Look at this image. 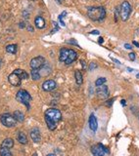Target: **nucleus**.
Listing matches in <instances>:
<instances>
[{
    "instance_id": "1",
    "label": "nucleus",
    "mask_w": 139,
    "mask_h": 156,
    "mask_svg": "<svg viewBox=\"0 0 139 156\" xmlns=\"http://www.w3.org/2000/svg\"><path fill=\"white\" fill-rule=\"evenodd\" d=\"M77 57V54L76 51L73 49H67V48H62L60 50V56H59V60L66 64H70L76 60Z\"/></svg>"
},
{
    "instance_id": "2",
    "label": "nucleus",
    "mask_w": 139,
    "mask_h": 156,
    "mask_svg": "<svg viewBox=\"0 0 139 156\" xmlns=\"http://www.w3.org/2000/svg\"><path fill=\"white\" fill-rule=\"evenodd\" d=\"M87 16L92 21H102L106 17V10L103 7H90L87 10Z\"/></svg>"
},
{
    "instance_id": "3",
    "label": "nucleus",
    "mask_w": 139,
    "mask_h": 156,
    "mask_svg": "<svg viewBox=\"0 0 139 156\" xmlns=\"http://www.w3.org/2000/svg\"><path fill=\"white\" fill-rule=\"evenodd\" d=\"M16 99H17V101H19V103L25 104L28 109L31 108L29 101H31V96L29 95V93L28 92V91L24 90V89H22V90H19L17 95H16Z\"/></svg>"
},
{
    "instance_id": "4",
    "label": "nucleus",
    "mask_w": 139,
    "mask_h": 156,
    "mask_svg": "<svg viewBox=\"0 0 139 156\" xmlns=\"http://www.w3.org/2000/svg\"><path fill=\"white\" fill-rule=\"evenodd\" d=\"M0 121L4 126H6L8 128L14 127L17 123V120L15 119L14 115L10 114V113H3L0 116Z\"/></svg>"
},
{
    "instance_id": "5",
    "label": "nucleus",
    "mask_w": 139,
    "mask_h": 156,
    "mask_svg": "<svg viewBox=\"0 0 139 156\" xmlns=\"http://www.w3.org/2000/svg\"><path fill=\"white\" fill-rule=\"evenodd\" d=\"M131 14V6L127 1H124L120 8V15L122 21H126Z\"/></svg>"
},
{
    "instance_id": "6",
    "label": "nucleus",
    "mask_w": 139,
    "mask_h": 156,
    "mask_svg": "<svg viewBox=\"0 0 139 156\" xmlns=\"http://www.w3.org/2000/svg\"><path fill=\"white\" fill-rule=\"evenodd\" d=\"M44 117L49 118V119L55 121V122L57 123L58 121H60L61 119H62V114H61L60 110H58L56 108H49L45 111Z\"/></svg>"
},
{
    "instance_id": "7",
    "label": "nucleus",
    "mask_w": 139,
    "mask_h": 156,
    "mask_svg": "<svg viewBox=\"0 0 139 156\" xmlns=\"http://www.w3.org/2000/svg\"><path fill=\"white\" fill-rule=\"evenodd\" d=\"M91 152L94 156H104L106 153H109V149L102 144H99L91 147Z\"/></svg>"
},
{
    "instance_id": "8",
    "label": "nucleus",
    "mask_w": 139,
    "mask_h": 156,
    "mask_svg": "<svg viewBox=\"0 0 139 156\" xmlns=\"http://www.w3.org/2000/svg\"><path fill=\"white\" fill-rule=\"evenodd\" d=\"M45 63H46L45 59L43 57H41V56H38V57L31 59V63H29V66H31V69H39Z\"/></svg>"
},
{
    "instance_id": "9",
    "label": "nucleus",
    "mask_w": 139,
    "mask_h": 156,
    "mask_svg": "<svg viewBox=\"0 0 139 156\" xmlns=\"http://www.w3.org/2000/svg\"><path fill=\"white\" fill-rule=\"evenodd\" d=\"M96 94L100 99H107L109 97V89L108 86L101 85L96 87Z\"/></svg>"
},
{
    "instance_id": "10",
    "label": "nucleus",
    "mask_w": 139,
    "mask_h": 156,
    "mask_svg": "<svg viewBox=\"0 0 139 156\" xmlns=\"http://www.w3.org/2000/svg\"><path fill=\"white\" fill-rule=\"evenodd\" d=\"M8 80H9L10 84L13 85V86H20L23 79L19 76L18 74H16L15 72H12V73L8 76Z\"/></svg>"
},
{
    "instance_id": "11",
    "label": "nucleus",
    "mask_w": 139,
    "mask_h": 156,
    "mask_svg": "<svg viewBox=\"0 0 139 156\" xmlns=\"http://www.w3.org/2000/svg\"><path fill=\"white\" fill-rule=\"evenodd\" d=\"M57 87V84L54 80H46L45 82H43L42 84V89L45 92H50V91H53L54 89Z\"/></svg>"
},
{
    "instance_id": "12",
    "label": "nucleus",
    "mask_w": 139,
    "mask_h": 156,
    "mask_svg": "<svg viewBox=\"0 0 139 156\" xmlns=\"http://www.w3.org/2000/svg\"><path fill=\"white\" fill-rule=\"evenodd\" d=\"M29 136H31V139H33L34 142H39L41 139V136H40V132L37 128H33L29 132Z\"/></svg>"
},
{
    "instance_id": "13",
    "label": "nucleus",
    "mask_w": 139,
    "mask_h": 156,
    "mask_svg": "<svg viewBox=\"0 0 139 156\" xmlns=\"http://www.w3.org/2000/svg\"><path fill=\"white\" fill-rule=\"evenodd\" d=\"M89 127H90V129H91L93 132L97 131L98 122H97V119H96V117L93 114L90 115V117H89Z\"/></svg>"
},
{
    "instance_id": "14",
    "label": "nucleus",
    "mask_w": 139,
    "mask_h": 156,
    "mask_svg": "<svg viewBox=\"0 0 139 156\" xmlns=\"http://www.w3.org/2000/svg\"><path fill=\"white\" fill-rule=\"evenodd\" d=\"M34 23H35V26L37 28L39 29H42L45 28V26H46V23H45V20L42 17H36L34 19Z\"/></svg>"
},
{
    "instance_id": "15",
    "label": "nucleus",
    "mask_w": 139,
    "mask_h": 156,
    "mask_svg": "<svg viewBox=\"0 0 139 156\" xmlns=\"http://www.w3.org/2000/svg\"><path fill=\"white\" fill-rule=\"evenodd\" d=\"M13 146H14V141L10 138L5 139L1 144V147H7V148L11 149Z\"/></svg>"
},
{
    "instance_id": "16",
    "label": "nucleus",
    "mask_w": 139,
    "mask_h": 156,
    "mask_svg": "<svg viewBox=\"0 0 139 156\" xmlns=\"http://www.w3.org/2000/svg\"><path fill=\"white\" fill-rule=\"evenodd\" d=\"M17 139H18V141H19L20 144H28V138H26V136L25 135V133H23V132H19Z\"/></svg>"
},
{
    "instance_id": "17",
    "label": "nucleus",
    "mask_w": 139,
    "mask_h": 156,
    "mask_svg": "<svg viewBox=\"0 0 139 156\" xmlns=\"http://www.w3.org/2000/svg\"><path fill=\"white\" fill-rule=\"evenodd\" d=\"M14 72L16 74H18L19 76L22 78V79H28V72H26L24 69L18 68V69H16V70H14Z\"/></svg>"
},
{
    "instance_id": "18",
    "label": "nucleus",
    "mask_w": 139,
    "mask_h": 156,
    "mask_svg": "<svg viewBox=\"0 0 139 156\" xmlns=\"http://www.w3.org/2000/svg\"><path fill=\"white\" fill-rule=\"evenodd\" d=\"M45 118V122H46V124L48 126V128H49V130H55L56 129V122L55 121H53L51 119H49V118H47V117H44Z\"/></svg>"
},
{
    "instance_id": "19",
    "label": "nucleus",
    "mask_w": 139,
    "mask_h": 156,
    "mask_svg": "<svg viewBox=\"0 0 139 156\" xmlns=\"http://www.w3.org/2000/svg\"><path fill=\"white\" fill-rule=\"evenodd\" d=\"M14 117L15 119L18 121V122H23L24 120H25V116H24V114L22 113L21 111H19V110H16L14 111Z\"/></svg>"
},
{
    "instance_id": "20",
    "label": "nucleus",
    "mask_w": 139,
    "mask_h": 156,
    "mask_svg": "<svg viewBox=\"0 0 139 156\" xmlns=\"http://www.w3.org/2000/svg\"><path fill=\"white\" fill-rule=\"evenodd\" d=\"M31 78H33V80H39L41 78V75H40V72H39V69H31Z\"/></svg>"
},
{
    "instance_id": "21",
    "label": "nucleus",
    "mask_w": 139,
    "mask_h": 156,
    "mask_svg": "<svg viewBox=\"0 0 139 156\" xmlns=\"http://www.w3.org/2000/svg\"><path fill=\"white\" fill-rule=\"evenodd\" d=\"M18 50V46L16 44H11L6 46V52L10 53V54H16Z\"/></svg>"
},
{
    "instance_id": "22",
    "label": "nucleus",
    "mask_w": 139,
    "mask_h": 156,
    "mask_svg": "<svg viewBox=\"0 0 139 156\" xmlns=\"http://www.w3.org/2000/svg\"><path fill=\"white\" fill-rule=\"evenodd\" d=\"M0 156H12V152L10 148L7 147H1L0 148Z\"/></svg>"
},
{
    "instance_id": "23",
    "label": "nucleus",
    "mask_w": 139,
    "mask_h": 156,
    "mask_svg": "<svg viewBox=\"0 0 139 156\" xmlns=\"http://www.w3.org/2000/svg\"><path fill=\"white\" fill-rule=\"evenodd\" d=\"M74 77H76V84L81 85L82 84V74L79 70H76V73H74Z\"/></svg>"
},
{
    "instance_id": "24",
    "label": "nucleus",
    "mask_w": 139,
    "mask_h": 156,
    "mask_svg": "<svg viewBox=\"0 0 139 156\" xmlns=\"http://www.w3.org/2000/svg\"><path fill=\"white\" fill-rule=\"evenodd\" d=\"M107 81V79L105 77H99L97 80L95 81V85H96V87L97 86H101V85H104V83H105Z\"/></svg>"
},
{
    "instance_id": "25",
    "label": "nucleus",
    "mask_w": 139,
    "mask_h": 156,
    "mask_svg": "<svg viewBox=\"0 0 139 156\" xmlns=\"http://www.w3.org/2000/svg\"><path fill=\"white\" fill-rule=\"evenodd\" d=\"M65 15H67V12L66 11H64V12L61 14L60 16H59V21H60V23H61V25H62V26H65V23H64V21H63V19L64 17H65Z\"/></svg>"
},
{
    "instance_id": "26",
    "label": "nucleus",
    "mask_w": 139,
    "mask_h": 156,
    "mask_svg": "<svg viewBox=\"0 0 139 156\" xmlns=\"http://www.w3.org/2000/svg\"><path fill=\"white\" fill-rule=\"evenodd\" d=\"M97 68V64H96L95 63H91L89 66V70H93V69Z\"/></svg>"
},
{
    "instance_id": "27",
    "label": "nucleus",
    "mask_w": 139,
    "mask_h": 156,
    "mask_svg": "<svg viewBox=\"0 0 139 156\" xmlns=\"http://www.w3.org/2000/svg\"><path fill=\"white\" fill-rule=\"evenodd\" d=\"M128 56H129V59L131 61H134L135 60V54L134 53H129V54H128Z\"/></svg>"
},
{
    "instance_id": "28",
    "label": "nucleus",
    "mask_w": 139,
    "mask_h": 156,
    "mask_svg": "<svg viewBox=\"0 0 139 156\" xmlns=\"http://www.w3.org/2000/svg\"><path fill=\"white\" fill-rule=\"evenodd\" d=\"M124 47H125V49H128V50L131 49V48H132L131 45H129V44H125V45H124Z\"/></svg>"
},
{
    "instance_id": "29",
    "label": "nucleus",
    "mask_w": 139,
    "mask_h": 156,
    "mask_svg": "<svg viewBox=\"0 0 139 156\" xmlns=\"http://www.w3.org/2000/svg\"><path fill=\"white\" fill-rule=\"evenodd\" d=\"M90 34H99V31H97V30H93V31L90 32Z\"/></svg>"
},
{
    "instance_id": "30",
    "label": "nucleus",
    "mask_w": 139,
    "mask_h": 156,
    "mask_svg": "<svg viewBox=\"0 0 139 156\" xmlns=\"http://www.w3.org/2000/svg\"><path fill=\"white\" fill-rule=\"evenodd\" d=\"M133 45H135L136 47H138V48H139V43H137L136 41H133Z\"/></svg>"
},
{
    "instance_id": "31",
    "label": "nucleus",
    "mask_w": 139,
    "mask_h": 156,
    "mask_svg": "<svg viewBox=\"0 0 139 156\" xmlns=\"http://www.w3.org/2000/svg\"><path fill=\"white\" fill-rule=\"evenodd\" d=\"M98 42H99V43H103V38H102V37H100V38H99Z\"/></svg>"
},
{
    "instance_id": "32",
    "label": "nucleus",
    "mask_w": 139,
    "mask_h": 156,
    "mask_svg": "<svg viewBox=\"0 0 139 156\" xmlns=\"http://www.w3.org/2000/svg\"><path fill=\"white\" fill-rule=\"evenodd\" d=\"M28 30H31V31H33V28H31V26H28Z\"/></svg>"
},
{
    "instance_id": "33",
    "label": "nucleus",
    "mask_w": 139,
    "mask_h": 156,
    "mask_svg": "<svg viewBox=\"0 0 139 156\" xmlns=\"http://www.w3.org/2000/svg\"><path fill=\"white\" fill-rule=\"evenodd\" d=\"M24 26H25L24 23H20V28H24Z\"/></svg>"
},
{
    "instance_id": "34",
    "label": "nucleus",
    "mask_w": 139,
    "mask_h": 156,
    "mask_svg": "<svg viewBox=\"0 0 139 156\" xmlns=\"http://www.w3.org/2000/svg\"><path fill=\"white\" fill-rule=\"evenodd\" d=\"M122 104H124V106H125V101H122Z\"/></svg>"
},
{
    "instance_id": "35",
    "label": "nucleus",
    "mask_w": 139,
    "mask_h": 156,
    "mask_svg": "<svg viewBox=\"0 0 139 156\" xmlns=\"http://www.w3.org/2000/svg\"><path fill=\"white\" fill-rule=\"evenodd\" d=\"M47 156H56L55 154H48Z\"/></svg>"
},
{
    "instance_id": "36",
    "label": "nucleus",
    "mask_w": 139,
    "mask_h": 156,
    "mask_svg": "<svg viewBox=\"0 0 139 156\" xmlns=\"http://www.w3.org/2000/svg\"><path fill=\"white\" fill-rule=\"evenodd\" d=\"M136 77H137L138 79H139V73H137V75H136Z\"/></svg>"
},
{
    "instance_id": "37",
    "label": "nucleus",
    "mask_w": 139,
    "mask_h": 156,
    "mask_svg": "<svg viewBox=\"0 0 139 156\" xmlns=\"http://www.w3.org/2000/svg\"><path fill=\"white\" fill-rule=\"evenodd\" d=\"M31 1H34V0H31Z\"/></svg>"
},
{
    "instance_id": "38",
    "label": "nucleus",
    "mask_w": 139,
    "mask_h": 156,
    "mask_svg": "<svg viewBox=\"0 0 139 156\" xmlns=\"http://www.w3.org/2000/svg\"><path fill=\"white\" fill-rule=\"evenodd\" d=\"M58 1H60V0H58Z\"/></svg>"
}]
</instances>
